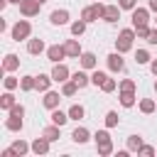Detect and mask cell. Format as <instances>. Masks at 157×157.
Wrapping results in <instances>:
<instances>
[{"mask_svg": "<svg viewBox=\"0 0 157 157\" xmlns=\"http://www.w3.org/2000/svg\"><path fill=\"white\" fill-rule=\"evenodd\" d=\"M71 140H74L76 145H83V142H88V140H91V132H88L86 128H74V132H71Z\"/></svg>", "mask_w": 157, "mask_h": 157, "instance_id": "5bb4252c", "label": "cell"}, {"mask_svg": "<svg viewBox=\"0 0 157 157\" xmlns=\"http://www.w3.org/2000/svg\"><path fill=\"white\" fill-rule=\"evenodd\" d=\"M22 118H25V115H15V113H10V115H7V120H5V128H7V130H12V132L22 130Z\"/></svg>", "mask_w": 157, "mask_h": 157, "instance_id": "4fadbf2b", "label": "cell"}, {"mask_svg": "<svg viewBox=\"0 0 157 157\" xmlns=\"http://www.w3.org/2000/svg\"><path fill=\"white\" fill-rule=\"evenodd\" d=\"M118 123H120L118 113H115V110H108V113H105V128H115Z\"/></svg>", "mask_w": 157, "mask_h": 157, "instance_id": "e575fe53", "label": "cell"}, {"mask_svg": "<svg viewBox=\"0 0 157 157\" xmlns=\"http://www.w3.org/2000/svg\"><path fill=\"white\" fill-rule=\"evenodd\" d=\"M108 69H110L113 74H120V71L125 69V61H123V54H120V52L108 54Z\"/></svg>", "mask_w": 157, "mask_h": 157, "instance_id": "52a82bcc", "label": "cell"}, {"mask_svg": "<svg viewBox=\"0 0 157 157\" xmlns=\"http://www.w3.org/2000/svg\"><path fill=\"white\" fill-rule=\"evenodd\" d=\"M135 61H137V64H150V61H152V56H150V52H147V49H137Z\"/></svg>", "mask_w": 157, "mask_h": 157, "instance_id": "d6a6232c", "label": "cell"}, {"mask_svg": "<svg viewBox=\"0 0 157 157\" xmlns=\"http://www.w3.org/2000/svg\"><path fill=\"white\" fill-rule=\"evenodd\" d=\"M137 155H155V147H150V145H142Z\"/></svg>", "mask_w": 157, "mask_h": 157, "instance_id": "7bdbcfd3", "label": "cell"}, {"mask_svg": "<svg viewBox=\"0 0 157 157\" xmlns=\"http://www.w3.org/2000/svg\"><path fill=\"white\" fill-rule=\"evenodd\" d=\"M155 108H157V103H155L152 98H142V101H140V110H142L145 115H150V113H155Z\"/></svg>", "mask_w": 157, "mask_h": 157, "instance_id": "f1b7e54d", "label": "cell"}, {"mask_svg": "<svg viewBox=\"0 0 157 157\" xmlns=\"http://www.w3.org/2000/svg\"><path fill=\"white\" fill-rule=\"evenodd\" d=\"M66 113H69V118H71V120H81L86 110H83V105H78V103H74V105H71V108H69Z\"/></svg>", "mask_w": 157, "mask_h": 157, "instance_id": "f546056e", "label": "cell"}, {"mask_svg": "<svg viewBox=\"0 0 157 157\" xmlns=\"http://www.w3.org/2000/svg\"><path fill=\"white\" fill-rule=\"evenodd\" d=\"M150 71L157 76V59H152V61H150Z\"/></svg>", "mask_w": 157, "mask_h": 157, "instance_id": "ee69618b", "label": "cell"}, {"mask_svg": "<svg viewBox=\"0 0 157 157\" xmlns=\"http://www.w3.org/2000/svg\"><path fill=\"white\" fill-rule=\"evenodd\" d=\"M105 78H108V74H103V71H98V69L91 74V83H93V86H103Z\"/></svg>", "mask_w": 157, "mask_h": 157, "instance_id": "836d02e7", "label": "cell"}, {"mask_svg": "<svg viewBox=\"0 0 157 157\" xmlns=\"http://www.w3.org/2000/svg\"><path fill=\"white\" fill-rule=\"evenodd\" d=\"M10 147L15 150V155H17V157H22V155H27V152L32 150V145H27L25 140H15V142H12Z\"/></svg>", "mask_w": 157, "mask_h": 157, "instance_id": "d4e9b609", "label": "cell"}, {"mask_svg": "<svg viewBox=\"0 0 157 157\" xmlns=\"http://www.w3.org/2000/svg\"><path fill=\"white\" fill-rule=\"evenodd\" d=\"M135 91H120V105L123 108H132L135 105Z\"/></svg>", "mask_w": 157, "mask_h": 157, "instance_id": "7402d4cb", "label": "cell"}, {"mask_svg": "<svg viewBox=\"0 0 157 157\" xmlns=\"http://www.w3.org/2000/svg\"><path fill=\"white\" fill-rule=\"evenodd\" d=\"M147 22H150V10L135 7L132 10V27H140V25H147Z\"/></svg>", "mask_w": 157, "mask_h": 157, "instance_id": "ba28073f", "label": "cell"}, {"mask_svg": "<svg viewBox=\"0 0 157 157\" xmlns=\"http://www.w3.org/2000/svg\"><path fill=\"white\" fill-rule=\"evenodd\" d=\"M59 101H61V96H59L56 91H47V93H44V98H42V103H44V108H49V110H54V108H59Z\"/></svg>", "mask_w": 157, "mask_h": 157, "instance_id": "30bf717a", "label": "cell"}, {"mask_svg": "<svg viewBox=\"0 0 157 157\" xmlns=\"http://www.w3.org/2000/svg\"><path fill=\"white\" fill-rule=\"evenodd\" d=\"M118 5H120V10H135L137 7V0H118Z\"/></svg>", "mask_w": 157, "mask_h": 157, "instance_id": "f35d334b", "label": "cell"}, {"mask_svg": "<svg viewBox=\"0 0 157 157\" xmlns=\"http://www.w3.org/2000/svg\"><path fill=\"white\" fill-rule=\"evenodd\" d=\"M52 81H54V78H52V74H49V76H47V74H39V76H37V91L47 93V91H49V86H52Z\"/></svg>", "mask_w": 157, "mask_h": 157, "instance_id": "ffe728a7", "label": "cell"}, {"mask_svg": "<svg viewBox=\"0 0 157 157\" xmlns=\"http://www.w3.org/2000/svg\"><path fill=\"white\" fill-rule=\"evenodd\" d=\"M147 44H157V27L150 29V34H147Z\"/></svg>", "mask_w": 157, "mask_h": 157, "instance_id": "b9f144b4", "label": "cell"}, {"mask_svg": "<svg viewBox=\"0 0 157 157\" xmlns=\"http://www.w3.org/2000/svg\"><path fill=\"white\" fill-rule=\"evenodd\" d=\"M39 7H42V2H37V0H22V2H20V12H22L25 17L39 15Z\"/></svg>", "mask_w": 157, "mask_h": 157, "instance_id": "5b68a950", "label": "cell"}, {"mask_svg": "<svg viewBox=\"0 0 157 157\" xmlns=\"http://www.w3.org/2000/svg\"><path fill=\"white\" fill-rule=\"evenodd\" d=\"M140 147H142V137L140 135H130L128 137V150L130 152H140Z\"/></svg>", "mask_w": 157, "mask_h": 157, "instance_id": "4dcf8cb0", "label": "cell"}, {"mask_svg": "<svg viewBox=\"0 0 157 157\" xmlns=\"http://www.w3.org/2000/svg\"><path fill=\"white\" fill-rule=\"evenodd\" d=\"M2 83H5V88H7V91H15V88L20 86V78H15V76H5V81H2Z\"/></svg>", "mask_w": 157, "mask_h": 157, "instance_id": "d590c367", "label": "cell"}, {"mask_svg": "<svg viewBox=\"0 0 157 157\" xmlns=\"http://www.w3.org/2000/svg\"><path fill=\"white\" fill-rule=\"evenodd\" d=\"M76 91H78V86H76V81H74V78H71V81H64V83H61V96L71 98V96H74Z\"/></svg>", "mask_w": 157, "mask_h": 157, "instance_id": "484cf974", "label": "cell"}, {"mask_svg": "<svg viewBox=\"0 0 157 157\" xmlns=\"http://www.w3.org/2000/svg\"><path fill=\"white\" fill-rule=\"evenodd\" d=\"M78 61H81V69H96V54L93 52H83L81 56H78Z\"/></svg>", "mask_w": 157, "mask_h": 157, "instance_id": "e0dca14e", "label": "cell"}, {"mask_svg": "<svg viewBox=\"0 0 157 157\" xmlns=\"http://www.w3.org/2000/svg\"><path fill=\"white\" fill-rule=\"evenodd\" d=\"M135 34H137L140 39H147V34H150V27H147V25H140V27H135Z\"/></svg>", "mask_w": 157, "mask_h": 157, "instance_id": "ab89813d", "label": "cell"}, {"mask_svg": "<svg viewBox=\"0 0 157 157\" xmlns=\"http://www.w3.org/2000/svg\"><path fill=\"white\" fill-rule=\"evenodd\" d=\"M135 37H137V34H135V27L120 29V34H118V39H115V52H120V54L130 52V49H132V39H135Z\"/></svg>", "mask_w": 157, "mask_h": 157, "instance_id": "6da1fadb", "label": "cell"}, {"mask_svg": "<svg viewBox=\"0 0 157 157\" xmlns=\"http://www.w3.org/2000/svg\"><path fill=\"white\" fill-rule=\"evenodd\" d=\"M10 34H12L15 42H20V39H29V34H32V25H29L27 20H20V22H15V27L10 29Z\"/></svg>", "mask_w": 157, "mask_h": 157, "instance_id": "3957f363", "label": "cell"}, {"mask_svg": "<svg viewBox=\"0 0 157 157\" xmlns=\"http://www.w3.org/2000/svg\"><path fill=\"white\" fill-rule=\"evenodd\" d=\"M93 140H96V145H108V142H110V132H108V130H98V132L93 135Z\"/></svg>", "mask_w": 157, "mask_h": 157, "instance_id": "1f68e13d", "label": "cell"}, {"mask_svg": "<svg viewBox=\"0 0 157 157\" xmlns=\"http://www.w3.org/2000/svg\"><path fill=\"white\" fill-rule=\"evenodd\" d=\"M15 69H20V56L17 54H5V61H2V71H15Z\"/></svg>", "mask_w": 157, "mask_h": 157, "instance_id": "7c38bea8", "label": "cell"}, {"mask_svg": "<svg viewBox=\"0 0 157 157\" xmlns=\"http://www.w3.org/2000/svg\"><path fill=\"white\" fill-rule=\"evenodd\" d=\"M37 2H42V5H44V2H47V0H37Z\"/></svg>", "mask_w": 157, "mask_h": 157, "instance_id": "7dc6e473", "label": "cell"}, {"mask_svg": "<svg viewBox=\"0 0 157 157\" xmlns=\"http://www.w3.org/2000/svg\"><path fill=\"white\" fill-rule=\"evenodd\" d=\"M32 152H34V155H47V152H49V140H47L44 135L37 137V140L32 142Z\"/></svg>", "mask_w": 157, "mask_h": 157, "instance_id": "9a60e30c", "label": "cell"}, {"mask_svg": "<svg viewBox=\"0 0 157 157\" xmlns=\"http://www.w3.org/2000/svg\"><path fill=\"white\" fill-rule=\"evenodd\" d=\"M7 2H12V5H20V2H22V0H7Z\"/></svg>", "mask_w": 157, "mask_h": 157, "instance_id": "bcb514c9", "label": "cell"}, {"mask_svg": "<svg viewBox=\"0 0 157 157\" xmlns=\"http://www.w3.org/2000/svg\"><path fill=\"white\" fill-rule=\"evenodd\" d=\"M115 86H118V83H115V78H105V81H103V86H101V91H103V93H113V91H115Z\"/></svg>", "mask_w": 157, "mask_h": 157, "instance_id": "8d00e7d4", "label": "cell"}, {"mask_svg": "<svg viewBox=\"0 0 157 157\" xmlns=\"http://www.w3.org/2000/svg\"><path fill=\"white\" fill-rule=\"evenodd\" d=\"M103 15H105V5H101L98 0H96L93 5H86V7L81 10V20H86V22H96V20H103Z\"/></svg>", "mask_w": 157, "mask_h": 157, "instance_id": "7a4b0ae2", "label": "cell"}, {"mask_svg": "<svg viewBox=\"0 0 157 157\" xmlns=\"http://www.w3.org/2000/svg\"><path fill=\"white\" fill-rule=\"evenodd\" d=\"M12 105H15V96H12V91L2 93V98H0V108H2V110H10Z\"/></svg>", "mask_w": 157, "mask_h": 157, "instance_id": "83f0119b", "label": "cell"}, {"mask_svg": "<svg viewBox=\"0 0 157 157\" xmlns=\"http://www.w3.org/2000/svg\"><path fill=\"white\" fill-rule=\"evenodd\" d=\"M42 135H44L49 142H54V140H59V137H61V125H54V123H52L49 128H44V130H42Z\"/></svg>", "mask_w": 157, "mask_h": 157, "instance_id": "ac0fdd59", "label": "cell"}, {"mask_svg": "<svg viewBox=\"0 0 157 157\" xmlns=\"http://www.w3.org/2000/svg\"><path fill=\"white\" fill-rule=\"evenodd\" d=\"M69 76H71V71H69V66L66 64H54V69H52V78L56 81V83H64V81H69Z\"/></svg>", "mask_w": 157, "mask_h": 157, "instance_id": "277c9868", "label": "cell"}, {"mask_svg": "<svg viewBox=\"0 0 157 157\" xmlns=\"http://www.w3.org/2000/svg\"><path fill=\"white\" fill-rule=\"evenodd\" d=\"M71 78L76 81V86H78V88H86V86L91 83V76H88L86 71H74V74H71Z\"/></svg>", "mask_w": 157, "mask_h": 157, "instance_id": "d6986e66", "label": "cell"}, {"mask_svg": "<svg viewBox=\"0 0 157 157\" xmlns=\"http://www.w3.org/2000/svg\"><path fill=\"white\" fill-rule=\"evenodd\" d=\"M120 91H135V81H132V78L120 81Z\"/></svg>", "mask_w": 157, "mask_h": 157, "instance_id": "60d3db41", "label": "cell"}, {"mask_svg": "<svg viewBox=\"0 0 157 157\" xmlns=\"http://www.w3.org/2000/svg\"><path fill=\"white\" fill-rule=\"evenodd\" d=\"M147 7H150L152 12H157V0H150V2H147Z\"/></svg>", "mask_w": 157, "mask_h": 157, "instance_id": "f6af8a7d", "label": "cell"}, {"mask_svg": "<svg viewBox=\"0 0 157 157\" xmlns=\"http://www.w3.org/2000/svg\"><path fill=\"white\" fill-rule=\"evenodd\" d=\"M64 56H66V49H64V44H52V47H47V59H49V61L59 64Z\"/></svg>", "mask_w": 157, "mask_h": 157, "instance_id": "8992f818", "label": "cell"}, {"mask_svg": "<svg viewBox=\"0 0 157 157\" xmlns=\"http://www.w3.org/2000/svg\"><path fill=\"white\" fill-rule=\"evenodd\" d=\"M155 91H157V81H155Z\"/></svg>", "mask_w": 157, "mask_h": 157, "instance_id": "c3c4849f", "label": "cell"}, {"mask_svg": "<svg viewBox=\"0 0 157 157\" xmlns=\"http://www.w3.org/2000/svg\"><path fill=\"white\" fill-rule=\"evenodd\" d=\"M49 22H52V25H56V27L66 25V22H69V10H54V12L49 15Z\"/></svg>", "mask_w": 157, "mask_h": 157, "instance_id": "8fae6325", "label": "cell"}, {"mask_svg": "<svg viewBox=\"0 0 157 157\" xmlns=\"http://www.w3.org/2000/svg\"><path fill=\"white\" fill-rule=\"evenodd\" d=\"M20 88H22L25 93L34 91V88H37V76H22V78H20Z\"/></svg>", "mask_w": 157, "mask_h": 157, "instance_id": "44dd1931", "label": "cell"}, {"mask_svg": "<svg viewBox=\"0 0 157 157\" xmlns=\"http://www.w3.org/2000/svg\"><path fill=\"white\" fill-rule=\"evenodd\" d=\"M103 20H105V22H118V20H120V5H105Z\"/></svg>", "mask_w": 157, "mask_h": 157, "instance_id": "2e32d148", "label": "cell"}, {"mask_svg": "<svg viewBox=\"0 0 157 157\" xmlns=\"http://www.w3.org/2000/svg\"><path fill=\"white\" fill-rule=\"evenodd\" d=\"M96 147H98V155H101V157L113 155V142H108V145H96Z\"/></svg>", "mask_w": 157, "mask_h": 157, "instance_id": "74e56055", "label": "cell"}, {"mask_svg": "<svg viewBox=\"0 0 157 157\" xmlns=\"http://www.w3.org/2000/svg\"><path fill=\"white\" fill-rule=\"evenodd\" d=\"M44 49H47V47H44V42H42V39H29V42H27V52H29V54H34V56H37V54H42Z\"/></svg>", "mask_w": 157, "mask_h": 157, "instance_id": "cb8c5ba5", "label": "cell"}, {"mask_svg": "<svg viewBox=\"0 0 157 157\" xmlns=\"http://www.w3.org/2000/svg\"><path fill=\"white\" fill-rule=\"evenodd\" d=\"M49 118H52V123H54V125H66V120H71V118H69V113H64V110H59V108H54Z\"/></svg>", "mask_w": 157, "mask_h": 157, "instance_id": "603a6c76", "label": "cell"}, {"mask_svg": "<svg viewBox=\"0 0 157 157\" xmlns=\"http://www.w3.org/2000/svg\"><path fill=\"white\" fill-rule=\"evenodd\" d=\"M86 25H88L86 20H76V22H71V34H74V37H81V34L86 32Z\"/></svg>", "mask_w": 157, "mask_h": 157, "instance_id": "4316f807", "label": "cell"}, {"mask_svg": "<svg viewBox=\"0 0 157 157\" xmlns=\"http://www.w3.org/2000/svg\"><path fill=\"white\" fill-rule=\"evenodd\" d=\"M64 49H66V56H74V59H78V56L83 54V49H81V44H78V39H66V44H64Z\"/></svg>", "mask_w": 157, "mask_h": 157, "instance_id": "9c48e42d", "label": "cell"}]
</instances>
